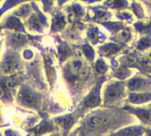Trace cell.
<instances>
[{
    "label": "cell",
    "instance_id": "cell-7",
    "mask_svg": "<svg viewBox=\"0 0 151 136\" xmlns=\"http://www.w3.org/2000/svg\"><path fill=\"white\" fill-rule=\"evenodd\" d=\"M129 31L125 30L120 31L119 33L117 34V38H118V40H120V41H127V39H129Z\"/></svg>",
    "mask_w": 151,
    "mask_h": 136
},
{
    "label": "cell",
    "instance_id": "cell-3",
    "mask_svg": "<svg viewBox=\"0 0 151 136\" xmlns=\"http://www.w3.org/2000/svg\"><path fill=\"white\" fill-rule=\"evenodd\" d=\"M69 73L73 76H78V75H84L87 72V68L85 66L84 63L81 60L77 59V60H73L72 62L69 63L68 66Z\"/></svg>",
    "mask_w": 151,
    "mask_h": 136
},
{
    "label": "cell",
    "instance_id": "cell-6",
    "mask_svg": "<svg viewBox=\"0 0 151 136\" xmlns=\"http://www.w3.org/2000/svg\"><path fill=\"white\" fill-rule=\"evenodd\" d=\"M143 128H131L122 130L118 134L120 136H141L143 134Z\"/></svg>",
    "mask_w": 151,
    "mask_h": 136
},
{
    "label": "cell",
    "instance_id": "cell-1",
    "mask_svg": "<svg viewBox=\"0 0 151 136\" xmlns=\"http://www.w3.org/2000/svg\"><path fill=\"white\" fill-rule=\"evenodd\" d=\"M124 94V86L121 83H114L109 85L105 91V102L112 103L122 97Z\"/></svg>",
    "mask_w": 151,
    "mask_h": 136
},
{
    "label": "cell",
    "instance_id": "cell-5",
    "mask_svg": "<svg viewBox=\"0 0 151 136\" xmlns=\"http://www.w3.org/2000/svg\"><path fill=\"white\" fill-rule=\"evenodd\" d=\"M17 67V62L13 57H9L8 60H6L3 63V70L6 74H9L13 72Z\"/></svg>",
    "mask_w": 151,
    "mask_h": 136
},
{
    "label": "cell",
    "instance_id": "cell-2",
    "mask_svg": "<svg viewBox=\"0 0 151 136\" xmlns=\"http://www.w3.org/2000/svg\"><path fill=\"white\" fill-rule=\"evenodd\" d=\"M108 122V116L106 112H94L92 115L89 116L87 120V124L90 128H100V127L104 126Z\"/></svg>",
    "mask_w": 151,
    "mask_h": 136
},
{
    "label": "cell",
    "instance_id": "cell-4",
    "mask_svg": "<svg viewBox=\"0 0 151 136\" xmlns=\"http://www.w3.org/2000/svg\"><path fill=\"white\" fill-rule=\"evenodd\" d=\"M19 100L21 101L23 105L27 107H34L37 104V98L33 93L28 90H22L19 96Z\"/></svg>",
    "mask_w": 151,
    "mask_h": 136
}]
</instances>
